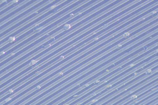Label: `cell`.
<instances>
[{
	"label": "cell",
	"instance_id": "obj_13",
	"mask_svg": "<svg viewBox=\"0 0 158 105\" xmlns=\"http://www.w3.org/2000/svg\"><path fill=\"white\" fill-rule=\"evenodd\" d=\"M158 75H156L155 76H153L151 78L145 81L143 83H141L140 84L137 85V86L135 87H134L133 88L131 89L130 91H127L124 93V94L122 95H120V96L118 97L116 99H114L113 100H112L110 102H109L108 103H106V105H113L114 104L120 101V100H122L126 97H127L128 96L132 94L134 92H136L139 89L142 88L144 86H146L148 84H149L150 83H152V82L153 81L156 80L158 79Z\"/></svg>",
	"mask_w": 158,
	"mask_h": 105
},
{
	"label": "cell",
	"instance_id": "obj_6",
	"mask_svg": "<svg viewBox=\"0 0 158 105\" xmlns=\"http://www.w3.org/2000/svg\"><path fill=\"white\" fill-rule=\"evenodd\" d=\"M158 42H157L156 43H155V44H153V45L150 46H148V47L146 48V49L142 50L140 52H138V53L135 55L128 58L127 60H125L124 61L122 62L119 64L114 66V67L111 68V69L107 70L103 74H102V75H99V76H97V77L91 80V81L89 82V84H90V85H91V84H97V83H99V82H100L99 80L102 79V78L105 77V76H107V75H109L110 74L114 71L116 70L121 68L123 66H124L125 65L127 64V63H129L132 61V60H134V59H136V58H137L138 57L140 56L143 55L146 53V52H148L150 50L158 46Z\"/></svg>",
	"mask_w": 158,
	"mask_h": 105
},
{
	"label": "cell",
	"instance_id": "obj_1",
	"mask_svg": "<svg viewBox=\"0 0 158 105\" xmlns=\"http://www.w3.org/2000/svg\"><path fill=\"white\" fill-rule=\"evenodd\" d=\"M158 52V49H157L156 50H154V51H152V52H150L148 53V54L142 57V58H139L138 60H136V61L134 62L127 66L124 68H122L118 71L114 73L113 75H111L106 78L105 79L103 80L102 81H100L98 84H96V85H94V86L92 87H90V88L88 89L86 91H85L84 92H82L81 94L78 95H74V98L71 100H69V101L70 103H73L75 102V101L78 100V99H81L82 97L88 94L89 92H91V91H93L94 90H95V89L99 87L102 86V85H103V84H105L109 81L113 79L114 77H116L117 76H118L121 75L125 71H127L128 70L130 69L131 68H133V67L136 66V65L144 61L148 58H149L150 57L156 54Z\"/></svg>",
	"mask_w": 158,
	"mask_h": 105
},
{
	"label": "cell",
	"instance_id": "obj_22",
	"mask_svg": "<svg viewBox=\"0 0 158 105\" xmlns=\"http://www.w3.org/2000/svg\"><path fill=\"white\" fill-rule=\"evenodd\" d=\"M38 87H39V88H40V89H41V88H40V87H39V85H38Z\"/></svg>",
	"mask_w": 158,
	"mask_h": 105
},
{
	"label": "cell",
	"instance_id": "obj_20",
	"mask_svg": "<svg viewBox=\"0 0 158 105\" xmlns=\"http://www.w3.org/2000/svg\"><path fill=\"white\" fill-rule=\"evenodd\" d=\"M18 2H19V1H12L11 2H9V3H7L6 5L3 6L1 8V12L3 11V10H6V9L8 8L9 7L13 5L15 3H18Z\"/></svg>",
	"mask_w": 158,
	"mask_h": 105
},
{
	"label": "cell",
	"instance_id": "obj_2",
	"mask_svg": "<svg viewBox=\"0 0 158 105\" xmlns=\"http://www.w3.org/2000/svg\"><path fill=\"white\" fill-rule=\"evenodd\" d=\"M158 56H156L152 58V59H150V60H149L148 61L145 62L144 63H143L142 64L139 65V66L136 67V68H134V69L131 70V71L125 73L124 75H122V76H120V77L116 79H114V80L112 81L111 82H110V83L106 84V85H105V86H104V87H103L101 88L98 89V90H97V91H95V92H94L93 93L89 95L86 97L84 99H82V100H80V101L77 103L74 104V105H79L82 104L84 103V102H85L86 101H87V100H89V99L92 98L93 97L101 93L103 91H105V90H106V89H108L109 88L111 87H112L113 86V85H114V84L118 83V82H120V81L126 78H127V77H128V76H130V75H132V74H134V73H135L136 71H139V70L142 69V68H143L144 67L147 66V65L150 64V63H152V62L155 61V60H158Z\"/></svg>",
	"mask_w": 158,
	"mask_h": 105
},
{
	"label": "cell",
	"instance_id": "obj_21",
	"mask_svg": "<svg viewBox=\"0 0 158 105\" xmlns=\"http://www.w3.org/2000/svg\"><path fill=\"white\" fill-rule=\"evenodd\" d=\"M158 104V100H156V101H154V102L152 103H150L149 105H156Z\"/></svg>",
	"mask_w": 158,
	"mask_h": 105
},
{
	"label": "cell",
	"instance_id": "obj_3",
	"mask_svg": "<svg viewBox=\"0 0 158 105\" xmlns=\"http://www.w3.org/2000/svg\"><path fill=\"white\" fill-rule=\"evenodd\" d=\"M91 2V0H89V1H85L82 2V3H80V4H78V5L76 6L73 7V8L70 9L68 11H66L64 13H63L62 14H60V15L56 17V18H54L53 19H52L51 21L49 22H48L44 26H41L40 28H36L35 30H34V31L30 33V34H28L25 36V37L19 40V41H17V42H15L14 44H11L10 46H9L7 48L6 50L7 51H10V50H11V49L14 48L16 47L17 46L19 45V44H21L23 43V42L26 41L27 39L30 38L32 36H34L35 34H38V33L40 32L43 30L45 29L47 27H49V26H51V25L53 24L55 22H56L61 19L62 18H64V17L66 16L67 15L70 14L73 12L75 10H77L78 9L80 8L81 7L85 5L86 4Z\"/></svg>",
	"mask_w": 158,
	"mask_h": 105
},
{
	"label": "cell",
	"instance_id": "obj_15",
	"mask_svg": "<svg viewBox=\"0 0 158 105\" xmlns=\"http://www.w3.org/2000/svg\"><path fill=\"white\" fill-rule=\"evenodd\" d=\"M158 85V81H156L155 83H153V84H150V85L145 87V88L142 89V90L135 93L131 96L129 97L127 99H126L125 100H123V101L117 104L116 105H123L126 104L127 103L130 102L131 100H134V99H137L139 96L143 94L145 92H147L151 89L157 86Z\"/></svg>",
	"mask_w": 158,
	"mask_h": 105
},
{
	"label": "cell",
	"instance_id": "obj_7",
	"mask_svg": "<svg viewBox=\"0 0 158 105\" xmlns=\"http://www.w3.org/2000/svg\"><path fill=\"white\" fill-rule=\"evenodd\" d=\"M67 2L66 0H64V1H63V0H62V1H60V2H57V3H55V4L52 6H50V7L46 9V10L42 11V12L38 14H36V15L32 17V18H31V19H28L27 21L23 23V24H22L21 25H19V26H18L16 28L10 31L8 33H6V34H5V35H3V36H1V38H0V41H3V39H4L8 37L9 36H11V35H12V34H14V33L18 31L19 30L24 28L25 26H27V25L29 24H30L31 22L35 21V20H36V19H38V18H40V17L48 13L49 11H51V10H53L54 9L56 8L57 7L61 5L62 3H64V2Z\"/></svg>",
	"mask_w": 158,
	"mask_h": 105
},
{
	"label": "cell",
	"instance_id": "obj_18",
	"mask_svg": "<svg viewBox=\"0 0 158 105\" xmlns=\"http://www.w3.org/2000/svg\"><path fill=\"white\" fill-rule=\"evenodd\" d=\"M31 0H29V1H23V2H22L21 3H19L18 5L15 6L14 7L10 9V10H9L8 11L5 12V13L1 14L0 19H3L4 17H6L8 15L12 13V12L18 10V9L19 8L23 6L25 4L29 3V2H31Z\"/></svg>",
	"mask_w": 158,
	"mask_h": 105
},
{
	"label": "cell",
	"instance_id": "obj_8",
	"mask_svg": "<svg viewBox=\"0 0 158 105\" xmlns=\"http://www.w3.org/2000/svg\"><path fill=\"white\" fill-rule=\"evenodd\" d=\"M63 32H64V30H63L62 29H60V30L54 33V34H52V35H50V36H48V37H47V38L44 39L43 40L41 41V42L37 43V44L34 45V46H32V47H31L30 48L26 50V51H25V52H23V53L20 54L19 55L15 57V58L11 59V60H10V61H9V62H7L6 63L4 64L3 65V66H1V67H0V71H2V70L6 68L7 67L10 66V65L12 64L13 63H15V62L17 61V60H19L20 58H23V57L27 55L28 54V53L32 52V51H34V50H35V49H37V48L40 47L41 46L43 45V44H45V43H47V42L51 40L52 39L55 38V37H56L57 36H58V35H60V34H61V33Z\"/></svg>",
	"mask_w": 158,
	"mask_h": 105
},
{
	"label": "cell",
	"instance_id": "obj_5",
	"mask_svg": "<svg viewBox=\"0 0 158 105\" xmlns=\"http://www.w3.org/2000/svg\"><path fill=\"white\" fill-rule=\"evenodd\" d=\"M158 66V62H157L153 64L150 66V67H147V68H145V69L141 71H139V72L134 73V75H133L132 76H131L130 78H128V79H126L125 80L123 81L122 83L118 84V85H116V86L113 87H112V88L110 89V90L106 91V92H104L103 94L96 97V98L93 99L92 100H90V102L87 103L85 104V105H90L94 103H95L97 102L98 100H100V99H103L104 97L106 96V95L110 94L111 93L114 92V91H116V90H118V89L126 85V84L129 83V82H131V81L133 80L134 79L137 78V77H139V76H141V75H144V74H146V73H151L152 71V69Z\"/></svg>",
	"mask_w": 158,
	"mask_h": 105
},
{
	"label": "cell",
	"instance_id": "obj_9",
	"mask_svg": "<svg viewBox=\"0 0 158 105\" xmlns=\"http://www.w3.org/2000/svg\"><path fill=\"white\" fill-rule=\"evenodd\" d=\"M158 72V68H156V69H154V70L152 71L150 73H146V75H144L143 76H142L139 78L138 79L134 81L132 83H130V84H128L127 86L122 88L121 90H119L117 92H114L111 95L109 96L106 97L105 99H104L103 100H101L100 102L96 103V105H102L104 104L106 102H108L110 100H111L113 99L114 97H116L117 96L119 95L121 93H123V92L127 91L129 89L137 85V84L141 83L142 81H144V80L147 79L148 78L150 77V76H152V75H154V74H156Z\"/></svg>",
	"mask_w": 158,
	"mask_h": 105
},
{
	"label": "cell",
	"instance_id": "obj_10",
	"mask_svg": "<svg viewBox=\"0 0 158 105\" xmlns=\"http://www.w3.org/2000/svg\"><path fill=\"white\" fill-rule=\"evenodd\" d=\"M158 5V2H156L155 3H153V4H152V5L150 6L147 7L146 8L142 10L141 11H139V12H137V13L135 14H134L133 15L129 17V18H127V19H125L123 21L120 22L118 24L115 25V26H113V27H112L111 28H110V29H109L108 30H107L105 31L103 33H102L101 34H99L98 36L92 39L93 41L94 42H96V41L99 39V38H101L102 37H103V36L106 35V34H108L109 33L115 30V29H117V28L121 27V26H123V25L129 22V21H131L132 19L137 18V17L140 16V15L143 14L145 13V12H147V11L151 10V9L155 7V6H156Z\"/></svg>",
	"mask_w": 158,
	"mask_h": 105
},
{
	"label": "cell",
	"instance_id": "obj_11",
	"mask_svg": "<svg viewBox=\"0 0 158 105\" xmlns=\"http://www.w3.org/2000/svg\"><path fill=\"white\" fill-rule=\"evenodd\" d=\"M55 2V0H50V1H47V2L43 3L42 5H40V6L37 7L36 8H35V9H34V10H32V11H30L29 12L26 14L24 15L23 16L21 17V18L17 19L15 21L11 23V24L8 25V26H6L5 28H2V29L1 30V31H0V34H3V33H4V32L6 31V30H8L10 29V28H12L13 26L18 24V23H19L23 21V20H24V19H26V18L31 16L32 15L34 14L37 13L39 11H40V10H42V9L44 8L45 7L48 6V5H50V4H51V3H53V2Z\"/></svg>",
	"mask_w": 158,
	"mask_h": 105
},
{
	"label": "cell",
	"instance_id": "obj_12",
	"mask_svg": "<svg viewBox=\"0 0 158 105\" xmlns=\"http://www.w3.org/2000/svg\"><path fill=\"white\" fill-rule=\"evenodd\" d=\"M116 0H114V1L111 0V1H110L108 2H106V3H104L103 5L100 6L98 7L97 8L94 9V10H92V11L89 12V13L84 15V16L81 17V18L77 19L75 21L71 23L70 24H65L64 26V27H63L62 29L64 30V32L65 31L69 30L71 29L73 26L77 24L78 23L83 21L84 19H86V18H89V17L91 16L92 15L94 14L97 13V12H98V11L105 8L106 7L108 6L109 5H110V4L116 2Z\"/></svg>",
	"mask_w": 158,
	"mask_h": 105
},
{
	"label": "cell",
	"instance_id": "obj_4",
	"mask_svg": "<svg viewBox=\"0 0 158 105\" xmlns=\"http://www.w3.org/2000/svg\"><path fill=\"white\" fill-rule=\"evenodd\" d=\"M79 2V0H78V1H72V2H70L69 3H67V4H66V5L63 6H62L61 7H60V8L58 9V10H56V11H54L52 13L48 15L47 16L44 17V18H42V19L39 20V21L35 23L34 24L30 26L29 27L26 28V29L20 32H19V33H18V34H16L15 36H11V37L9 38L8 40L6 41L5 42H3V43H2V44H1V46H0V48L2 49L3 47H4V46H5L7 45V44L15 42L17 38H18L20 37V36H22V35H24V34H26V33L28 32V31L31 30L32 29H34V28H36V27H37L38 26H40V25H41V24L43 23V22L47 21L48 19H50V18H52V17L58 14H59L60 12H61L62 11H64V10H65V9L68 8L69 7V6H71L74 4V3H76L77 2Z\"/></svg>",
	"mask_w": 158,
	"mask_h": 105
},
{
	"label": "cell",
	"instance_id": "obj_16",
	"mask_svg": "<svg viewBox=\"0 0 158 105\" xmlns=\"http://www.w3.org/2000/svg\"><path fill=\"white\" fill-rule=\"evenodd\" d=\"M43 0H41V1H35V2H33V3H31V4H30L29 5L27 6L26 7L22 9V10H20V11L17 12L16 13L13 14V15L11 16L10 17V18H8L7 19H6L5 20H4V21H2V22H1V24H0V26L2 27V26H3V25L6 24L7 23L11 21L12 19H14L15 18L19 16L20 15L24 13L25 12H26V11H27V10L32 8L33 7L37 5L38 4L40 3L41 2H43Z\"/></svg>",
	"mask_w": 158,
	"mask_h": 105
},
{
	"label": "cell",
	"instance_id": "obj_17",
	"mask_svg": "<svg viewBox=\"0 0 158 105\" xmlns=\"http://www.w3.org/2000/svg\"><path fill=\"white\" fill-rule=\"evenodd\" d=\"M158 91V87L154 88L152 89L149 92H147L146 94H144V95L141 96L139 97V98H137V99H134L132 102H130V103H128L127 105H134L137 104L138 103L140 102V101H142V100H144V99L148 98V97L154 94L156 92H157Z\"/></svg>",
	"mask_w": 158,
	"mask_h": 105
},
{
	"label": "cell",
	"instance_id": "obj_14",
	"mask_svg": "<svg viewBox=\"0 0 158 105\" xmlns=\"http://www.w3.org/2000/svg\"><path fill=\"white\" fill-rule=\"evenodd\" d=\"M153 2V0H148V1H146V2H143V3H141V4H139V5L136 6L135 7L131 9V10H129V11H127V12H126V13L121 15L120 16L118 17L117 18H115V19H113V20L110 22L107 23L106 24L104 25V26H102V27L98 28V30L100 32L101 31L106 29V28H107V27H108L109 26L113 24L114 23L117 22L121 20V19H123V18H125V17H127V16L131 14V13H133L135 11H137V10H139V9L147 5V4H148L149 3H151V2Z\"/></svg>",
	"mask_w": 158,
	"mask_h": 105
},
{
	"label": "cell",
	"instance_id": "obj_19",
	"mask_svg": "<svg viewBox=\"0 0 158 105\" xmlns=\"http://www.w3.org/2000/svg\"><path fill=\"white\" fill-rule=\"evenodd\" d=\"M158 97V94L157 93L155 95L152 96V97H151V98H149V99H147V100H145V101H143L141 103H139V105H145L149 103L152 102V101H153V100H155V99H157Z\"/></svg>",
	"mask_w": 158,
	"mask_h": 105
}]
</instances>
